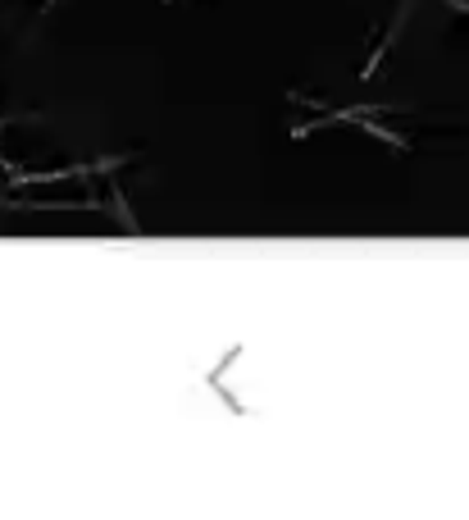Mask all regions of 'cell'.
I'll use <instances>...</instances> for the list:
<instances>
[{
    "mask_svg": "<svg viewBox=\"0 0 469 520\" xmlns=\"http://www.w3.org/2000/svg\"><path fill=\"white\" fill-rule=\"evenodd\" d=\"M101 178H105V187H101V192H105V205H110V215L119 219V228H124V233H133V237H137V233H142V224H137V215L128 210V196H124V187H119L115 169H110V174H101Z\"/></svg>",
    "mask_w": 469,
    "mask_h": 520,
    "instance_id": "cell-2",
    "label": "cell"
},
{
    "mask_svg": "<svg viewBox=\"0 0 469 520\" xmlns=\"http://www.w3.org/2000/svg\"><path fill=\"white\" fill-rule=\"evenodd\" d=\"M160 5H174V0H160Z\"/></svg>",
    "mask_w": 469,
    "mask_h": 520,
    "instance_id": "cell-6",
    "label": "cell"
},
{
    "mask_svg": "<svg viewBox=\"0 0 469 520\" xmlns=\"http://www.w3.org/2000/svg\"><path fill=\"white\" fill-rule=\"evenodd\" d=\"M437 5H446V10H455L460 19H469V0H437Z\"/></svg>",
    "mask_w": 469,
    "mask_h": 520,
    "instance_id": "cell-4",
    "label": "cell"
},
{
    "mask_svg": "<svg viewBox=\"0 0 469 520\" xmlns=\"http://www.w3.org/2000/svg\"><path fill=\"white\" fill-rule=\"evenodd\" d=\"M405 15H410V0H401L396 5V15H392V24L383 28V37H378V46L369 51V60H364V69H360V83H369L374 74H378V65H383V55L392 51V42L401 37V28H405Z\"/></svg>",
    "mask_w": 469,
    "mask_h": 520,
    "instance_id": "cell-1",
    "label": "cell"
},
{
    "mask_svg": "<svg viewBox=\"0 0 469 520\" xmlns=\"http://www.w3.org/2000/svg\"><path fill=\"white\" fill-rule=\"evenodd\" d=\"M51 5H60V0H46V5H42V10H51Z\"/></svg>",
    "mask_w": 469,
    "mask_h": 520,
    "instance_id": "cell-5",
    "label": "cell"
},
{
    "mask_svg": "<svg viewBox=\"0 0 469 520\" xmlns=\"http://www.w3.org/2000/svg\"><path fill=\"white\" fill-rule=\"evenodd\" d=\"M374 119H378V115H364V119H355V128H360V133H369V137H378V142H387L396 155H410V151H414V142H410V137H401V133H392V128H383V124H374Z\"/></svg>",
    "mask_w": 469,
    "mask_h": 520,
    "instance_id": "cell-3",
    "label": "cell"
}]
</instances>
